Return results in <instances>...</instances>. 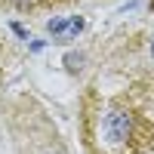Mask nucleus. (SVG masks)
Here are the masks:
<instances>
[{
    "label": "nucleus",
    "mask_w": 154,
    "mask_h": 154,
    "mask_svg": "<svg viewBox=\"0 0 154 154\" xmlns=\"http://www.w3.org/2000/svg\"><path fill=\"white\" fill-rule=\"evenodd\" d=\"M83 154H154V77L133 68L96 74L77 96Z\"/></svg>",
    "instance_id": "obj_1"
},
{
    "label": "nucleus",
    "mask_w": 154,
    "mask_h": 154,
    "mask_svg": "<svg viewBox=\"0 0 154 154\" xmlns=\"http://www.w3.org/2000/svg\"><path fill=\"white\" fill-rule=\"evenodd\" d=\"M151 59H154V37H151Z\"/></svg>",
    "instance_id": "obj_4"
},
{
    "label": "nucleus",
    "mask_w": 154,
    "mask_h": 154,
    "mask_svg": "<svg viewBox=\"0 0 154 154\" xmlns=\"http://www.w3.org/2000/svg\"><path fill=\"white\" fill-rule=\"evenodd\" d=\"M151 9H154V0H151Z\"/></svg>",
    "instance_id": "obj_5"
},
{
    "label": "nucleus",
    "mask_w": 154,
    "mask_h": 154,
    "mask_svg": "<svg viewBox=\"0 0 154 154\" xmlns=\"http://www.w3.org/2000/svg\"><path fill=\"white\" fill-rule=\"evenodd\" d=\"M77 0H0V12H19V16H37V12H53L62 6H71Z\"/></svg>",
    "instance_id": "obj_2"
},
{
    "label": "nucleus",
    "mask_w": 154,
    "mask_h": 154,
    "mask_svg": "<svg viewBox=\"0 0 154 154\" xmlns=\"http://www.w3.org/2000/svg\"><path fill=\"white\" fill-rule=\"evenodd\" d=\"M12 59H16V53H12V43H9V37H6L3 31H0V86H3L6 74H9Z\"/></svg>",
    "instance_id": "obj_3"
}]
</instances>
